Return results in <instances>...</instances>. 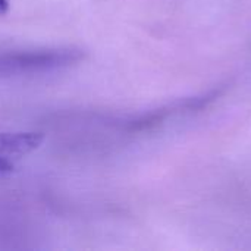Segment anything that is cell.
<instances>
[{"label":"cell","instance_id":"obj_2","mask_svg":"<svg viewBox=\"0 0 251 251\" xmlns=\"http://www.w3.org/2000/svg\"><path fill=\"white\" fill-rule=\"evenodd\" d=\"M43 141L38 132H12L0 134V172L9 171L13 165L37 150Z\"/></svg>","mask_w":251,"mask_h":251},{"label":"cell","instance_id":"obj_1","mask_svg":"<svg viewBox=\"0 0 251 251\" xmlns=\"http://www.w3.org/2000/svg\"><path fill=\"white\" fill-rule=\"evenodd\" d=\"M81 57L74 50L0 51V75L37 74L69 66Z\"/></svg>","mask_w":251,"mask_h":251},{"label":"cell","instance_id":"obj_3","mask_svg":"<svg viewBox=\"0 0 251 251\" xmlns=\"http://www.w3.org/2000/svg\"><path fill=\"white\" fill-rule=\"evenodd\" d=\"M9 9V1L7 0H0V15H4Z\"/></svg>","mask_w":251,"mask_h":251}]
</instances>
